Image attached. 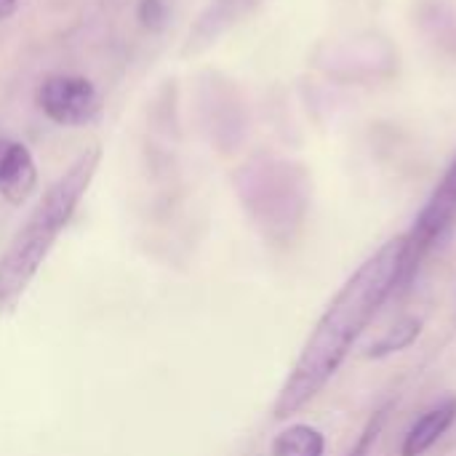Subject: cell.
I'll use <instances>...</instances> for the list:
<instances>
[{"label":"cell","instance_id":"cell-1","mask_svg":"<svg viewBox=\"0 0 456 456\" xmlns=\"http://www.w3.org/2000/svg\"><path fill=\"white\" fill-rule=\"evenodd\" d=\"M403 235L382 243L337 291L278 393L273 406L275 419H289L291 414L302 411L339 371L379 307L398 291L403 273Z\"/></svg>","mask_w":456,"mask_h":456},{"label":"cell","instance_id":"cell-2","mask_svg":"<svg viewBox=\"0 0 456 456\" xmlns=\"http://www.w3.org/2000/svg\"><path fill=\"white\" fill-rule=\"evenodd\" d=\"M102 150H86L75 163L45 190L43 200L35 206L24 227L13 235L5 254L0 256V318L16 305L29 281L37 275L48 251L53 248L61 230L69 224L75 208L80 206L86 190L99 168Z\"/></svg>","mask_w":456,"mask_h":456},{"label":"cell","instance_id":"cell-3","mask_svg":"<svg viewBox=\"0 0 456 456\" xmlns=\"http://www.w3.org/2000/svg\"><path fill=\"white\" fill-rule=\"evenodd\" d=\"M456 230V160L449 166V171L444 174V179L438 182V187L433 190L430 200L425 203V208L419 211L417 222L411 224V230L403 235V273H401V283L398 291H406L414 281V275L419 273L422 262L452 238Z\"/></svg>","mask_w":456,"mask_h":456},{"label":"cell","instance_id":"cell-4","mask_svg":"<svg viewBox=\"0 0 456 456\" xmlns=\"http://www.w3.org/2000/svg\"><path fill=\"white\" fill-rule=\"evenodd\" d=\"M35 99L43 115L64 128L91 126L102 115V96L83 75H48L37 86Z\"/></svg>","mask_w":456,"mask_h":456},{"label":"cell","instance_id":"cell-5","mask_svg":"<svg viewBox=\"0 0 456 456\" xmlns=\"http://www.w3.org/2000/svg\"><path fill=\"white\" fill-rule=\"evenodd\" d=\"M37 187V168L32 160V152L16 142L0 136V195L19 206L24 203Z\"/></svg>","mask_w":456,"mask_h":456},{"label":"cell","instance_id":"cell-6","mask_svg":"<svg viewBox=\"0 0 456 456\" xmlns=\"http://www.w3.org/2000/svg\"><path fill=\"white\" fill-rule=\"evenodd\" d=\"M262 0H214L198 19V24L190 29V48L198 51L203 45H211L222 32H227L232 24L246 19Z\"/></svg>","mask_w":456,"mask_h":456},{"label":"cell","instance_id":"cell-7","mask_svg":"<svg viewBox=\"0 0 456 456\" xmlns=\"http://www.w3.org/2000/svg\"><path fill=\"white\" fill-rule=\"evenodd\" d=\"M456 419V398H446L444 403L428 409L403 436L401 456H422L428 454L454 425Z\"/></svg>","mask_w":456,"mask_h":456},{"label":"cell","instance_id":"cell-8","mask_svg":"<svg viewBox=\"0 0 456 456\" xmlns=\"http://www.w3.org/2000/svg\"><path fill=\"white\" fill-rule=\"evenodd\" d=\"M326 438L321 430L310 425H291L275 436L270 456H323Z\"/></svg>","mask_w":456,"mask_h":456},{"label":"cell","instance_id":"cell-9","mask_svg":"<svg viewBox=\"0 0 456 456\" xmlns=\"http://www.w3.org/2000/svg\"><path fill=\"white\" fill-rule=\"evenodd\" d=\"M419 334H422V321H419V318H414V315L401 318L395 326H390V329L369 347L366 358L382 361V358H390V355H395V353H403V350H409V347L419 339Z\"/></svg>","mask_w":456,"mask_h":456},{"label":"cell","instance_id":"cell-10","mask_svg":"<svg viewBox=\"0 0 456 456\" xmlns=\"http://www.w3.org/2000/svg\"><path fill=\"white\" fill-rule=\"evenodd\" d=\"M387 414H390V406H385V409H379V411H374V414H371V419L366 422L363 433L358 436L355 446L350 449V454L347 456L371 454V449L377 446V441H379V436H382V430H385V425H387Z\"/></svg>","mask_w":456,"mask_h":456},{"label":"cell","instance_id":"cell-11","mask_svg":"<svg viewBox=\"0 0 456 456\" xmlns=\"http://www.w3.org/2000/svg\"><path fill=\"white\" fill-rule=\"evenodd\" d=\"M136 19H139L142 27L150 29V32L163 29L166 21H168V5H166V0H139V5H136Z\"/></svg>","mask_w":456,"mask_h":456},{"label":"cell","instance_id":"cell-12","mask_svg":"<svg viewBox=\"0 0 456 456\" xmlns=\"http://www.w3.org/2000/svg\"><path fill=\"white\" fill-rule=\"evenodd\" d=\"M19 3H21V0H0V24H3L8 16H13V13H16Z\"/></svg>","mask_w":456,"mask_h":456}]
</instances>
